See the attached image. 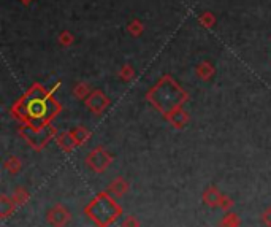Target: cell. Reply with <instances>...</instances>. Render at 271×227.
Returning <instances> with one entry per match:
<instances>
[{
    "label": "cell",
    "instance_id": "6da1fadb",
    "mask_svg": "<svg viewBox=\"0 0 271 227\" xmlns=\"http://www.w3.org/2000/svg\"><path fill=\"white\" fill-rule=\"evenodd\" d=\"M146 99L161 115H164V118H167L170 113L181 108L187 102L189 95L171 75H164L146 92Z\"/></svg>",
    "mask_w": 271,
    "mask_h": 227
},
{
    "label": "cell",
    "instance_id": "7a4b0ae2",
    "mask_svg": "<svg viewBox=\"0 0 271 227\" xmlns=\"http://www.w3.org/2000/svg\"><path fill=\"white\" fill-rule=\"evenodd\" d=\"M54 132H56L54 127H48V126L41 129H32L27 126L26 129H21V135L37 150L43 148L46 141L54 135Z\"/></svg>",
    "mask_w": 271,
    "mask_h": 227
},
{
    "label": "cell",
    "instance_id": "3957f363",
    "mask_svg": "<svg viewBox=\"0 0 271 227\" xmlns=\"http://www.w3.org/2000/svg\"><path fill=\"white\" fill-rule=\"evenodd\" d=\"M111 160H113V157H111V154H109L105 148H102V147L94 148V150L89 153L87 159H86L87 166H89L92 170L99 172V173L105 172V170L109 167Z\"/></svg>",
    "mask_w": 271,
    "mask_h": 227
},
{
    "label": "cell",
    "instance_id": "277c9868",
    "mask_svg": "<svg viewBox=\"0 0 271 227\" xmlns=\"http://www.w3.org/2000/svg\"><path fill=\"white\" fill-rule=\"evenodd\" d=\"M109 105V99L105 95V92L95 89L91 92V95L86 99V107L94 113V115H100L102 111L106 110V107Z\"/></svg>",
    "mask_w": 271,
    "mask_h": 227
},
{
    "label": "cell",
    "instance_id": "5b68a950",
    "mask_svg": "<svg viewBox=\"0 0 271 227\" xmlns=\"http://www.w3.org/2000/svg\"><path fill=\"white\" fill-rule=\"evenodd\" d=\"M48 219H50V222L54 225V227H62V225H65L70 219V213L67 212L65 208L57 205L54 207L50 213H48Z\"/></svg>",
    "mask_w": 271,
    "mask_h": 227
},
{
    "label": "cell",
    "instance_id": "8992f818",
    "mask_svg": "<svg viewBox=\"0 0 271 227\" xmlns=\"http://www.w3.org/2000/svg\"><path fill=\"white\" fill-rule=\"evenodd\" d=\"M173 127H176V129H183L187 122H189V113L181 107L178 110H174L173 113H170V115L165 118Z\"/></svg>",
    "mask_w": 271,
    "mask_h": 227
},
{
    "label": "cell",
    "instance_id": "52a82bcc",
    "mask_svg": "<svg viewBox=\"0 0 271 227\" xmlns=\"http://www.w3.org/2000/svg\"><path fill=\"white\" fill-rule=\"evenodd\" d=\"M214 72H216V70H214V67H213V64L208 62V60L200 62L198 66L195 67V75H197L200 79H203V81L211 79L213 75H214Z\"/></svg>",
    "mask_w": 271,
    "mask_h": 227
},
{
    "label": "cell",
    "instance_id": "ba28073f",
    "mask_svg": "<svg viewBox=\"0 0 271 227\" xmlns=\"http://www.w3.org/2000/svg\"><path fill=\"white\" fill-rule=\"evenodd\" d=\"M70 134H72V137H73V140L76 143V147H81V145H84L91 138V132L87 131L86 127H83V126L73 127L72 131H70Z\"/></svg>",
    "mask_w": 271,
    "mask_h": 227
},
{
    "label": "cell",
    "instance_id": "9c48e42d",
    "mask_svg": "<svg viewBox=\"0 0 271 227\" xmlns=\"http://www.w3.org/2000/svg\"><path fill=\"white\" fill-rule=\"evenodd\" d=\"M56 140H57V145H59V147H60L63 151H72L73 148H76V143H75V140H73V137H72L70 132H62V134H59V135L56 137Z\"/></svg>",
    "mask_w": 271,
    "mask_h": 227
},
{
    "label": "cell",
    "instance_id": "30bf717a",
    "mask_svg": "<svg viewBox=\"0 0 271 227\" xmlns=\"http://www.w3.org/2000/svg\"><path fill=\"white\" fill-rule=\"evenodd\" d=\"M220 199H222V196H220V192H219L216 188L206 189L205 194H203V200L208 203V205H211V207L219 205V203H220Z\"/></svg>",
    "mask_w": 271,
    "mask_h": 227
},
{
    "label": "cell",
    "instance_id": "8fae6325",
    "mask_svg": "<svg viewBox=\"0 0 271 227\" xmlns=\"http://www.w3.org/2000/svg\"><path fill=\"white\" fill-rule=\"evenodd\" d=\"M91 88H89V85L87 83H78V85H75V88H73V95L75 97H78V99H87V97L91 95Z\"/></svg>",
    "mask_w": 271,
    "mask_h": 227
},
{
    "label": "cell",
    "instance_id": "7c38bea8",
    "mask_svg": "<svg viewBox=\"0 0 271 227\" xmlns=\"http://www.w3.org/2000/svg\"><path fill=\"white\" fill-rule=\"evenodd\" d=\"M127 30H129V34L132 37H140L143 35V32H145V26L140 19H132L129 24H127Z\"/></svg>",
    "mask_w": 271,
    "mask_h": 227
},
{
    "label": "cell",
    "instance_id": "4fadbf2b",
    "mask_svg": "<svg viewBox=\"0 0 271 227\" xmlns=\"http://www.w3.org/2000/svg\"><path fill=\"white\" fill-rule=\"evenodd\" d=\"M127 189H129V184L125 183L124 178H116V180L109 184V191H113L116 196H122Z\"/></svg>",
    "mask_w": 271,
    "mask_h": 227
},
{
    "label": "cell",
    "instance_id": "5bb4252c",
    "mask_svg": "<svg viewBox=\"0 0 271 227\" xmlns=\"http://www.w3.org/2000/svg\"><path fill=\"white\" fill-rule=\"evenodd\" d=\"M198 23L205 27V29H213L216 24V16L211 11H205L203 14L198 16Z\"/></svg>",
    "mask_w": 271,
    "mask_h": 227
},
{
    "label": "cell",
    "instance_id": "9a60e30c",
    "mask_svg": "<svg viewBox=\"0 0 271 227\" xmlns=\"http://www.w3.org/2000/svg\"><path fill=\"white\" fill-rule=\"evenodd\" d=\"M5 169L10 172V173H18L21 169H22V162L19 160V157H16V156H11V157H8L7 159V162H5Z\"/></svg>",
    "mask_w": 271,
    "mask_h": 227
},
{
    "label": "cell",
    "instance_id": "2e32d148",
    "mask_svg": "<svg viewBox=\"0 0 271 227\" xmlns=\"http://www.w3.org/2000/svg\"><path fill=\"white\" fill-rule=\"evenodd\" d=\"M119 76L122 81L129 83V81H132L135 78V69L130 66V64H124V66L119 69Z\"/></svg>",
    "mask_w": 271,
    "mask_h": 227
},
{
    "label": "cell",
    "instance_id": "e0dca14e",
    "mask_svg": "<svg viewBox=\"0 0 271 227\" xmlns=\"http://www.w3.org/2000/svg\"><path fill=\"white\" fill-rule=\"evenodd\" d=\"M59 43L62 46L69 48V46H72L75 43V35L72 34V32H69V30H63V32H60V34H59Z\"/></svg>",
    "mask_w": 271,
    "mask_h": 227
},
{
    "label": "cell",
    "instance_id": "ac0fdd59",
    "mask_svg": "<svg viewBox=\"0 0 271 227\" xmlns=\"http://www.w3.org/2000/svg\"><path fill=\"white\" fill-rule=\"evenodd\" d=\"M27 197H29V196H27V192H26L24 189H16L14 196H13V202L18 203V205H21V203H26Z\"/></svg>",
    "mask_w": 271,
    "mask_h": 227
},
{
    "label": "cell",
    "instance_id": "d6986e66",
    "mask_svg": "<svg viewBox=\"0 0 271 227\" xmlns=\"http://www.w3.org/2000/svg\"><path fill=\"white\" fill-rule=\"evenodd\" d=\"M238 224H240V221H238V218L235 215H229L224 218V221H222V227H238Z\"/></svg>",
    "mask_w": 271,
    "mask_h": 227
},
{
    "label": "cell",
    "instance_id": "ffe728a7",
    "mask_svg": "<svg viewBox=\"0 0 271 227\" xmlns=\"http://www.w3.org/2000/svg\"><path fill=\"white\" fill-rule=\"evenodd\" d=\"M13 203H14V202H13V199H11V200H8L5 196L2 197V207H4V208H2V215H4V216H7L8 210H13Z\"/></svg>",
    "mask_w": 271,
    "mask_h": 227
},
{
    "label": "cell",
    "instance_id": "44dd1931",
    "mask_svg": "<svg viewBox=\"0 0 271 227\" xmlns=\"http://www.w3.org/2000/svg\"><path fill=\"white\" fill-rule=\"evenodd\" d=\"M122 227H138V222H137V219L135 218H127L125 221H124V224H122Z\"/></svg>",
    "mask_w": 271,
    "mask_h": 227
},
{
    "label": "cell",
    "instance_id": "7402d4cb",
    "mask_svg": "<svg viewBox=\"0 0 271 227\" xmlns=\"http://www.w3.org/2000/svg\"><path fill=\"white\" fill-rule=\"evenodd\" d=\"M263 221H265V224H266V225H269V227H271V208H269V210H266V212H265V215H263Z\"/></svg>",
    "mask_w": 271,
    "mask_h": 227
},
{
    "label": "cell",
    "instance_id": "603a6c76",
    "mask_svg": "<svg viewBox=\"0 0 271 227\" xmlns=\"http://www.w3.org/2000/svg\"><path fill=\"white\" fill-rule=\"evenodd\" d=\"M222 208H229L230 205H232V200L230 199H227V197H224V196H222V199H220V203H219Z\"/></svg>",
    "mask_w": 271,
    "mask_h": 227
},
{
    "label": "cell",
    "instance_id": "cb8c5ba5",
    "mask_svg": "<svg viewBox=\"0 0 271 227\" xmlns=\"http://www.w3.org/2000/svg\"><path fill=\"white\" fill-rule=\"evenodd\" d=\"M21 2H22L24 5H29V4L32 2V0H21Z\"/></svg>",
    "mask_w": 271,
    "mask_h": 227
}]
</instances>
